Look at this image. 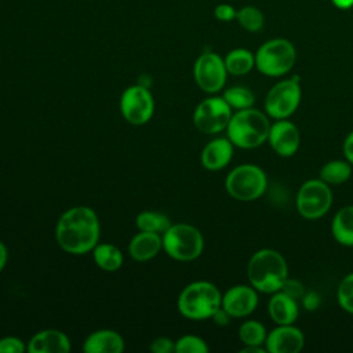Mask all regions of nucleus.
Here are the masks:
<instances>
[{
	"label": "nucleus",
	"mask_w": 353,
	"mask_h": 353,
	"mask_svg": "<svg viewBox=\"0 0 353 353\" xmlns=\"http://www.w3.org/2000/svg\"><path fill=\"white\" fill-rule=\"evenodd\" d=\"M99 232L97 212L87 205H77L59 216L55 226V240L65 252L81 255L94 250L99 240Z\"/></svg>",
	"instance_id": "obj_1"
},
{
	"label": "nucleus",
	"mask_w": 353,
	"mask_h": 353,
	"mask_svg": "<svg viewBox=\"0 0 353 353\" xmlns=\"http://www.w3.org/2000/svg\"><path fill=\"white\" fill-rule=\"evenodd\" d=\"M247 277L258 292L269 295L277 292L288 279L287 261L273 248H261L248 261Z\"/></svg>",
	"instance_id": "obj_2"
},
{
	"label": "nucleus",
	"mask_w": 353,
	"mask_h": 353,
	"mask_svg": "<svg viewBox=\"0 0 353 353\" xmlns=\"http://www.w3.org/2000/svg\"><path fill=\"white\" fill-rule=\"evenodd\" d=\"M269 116L255 108L236 110L226 127V137L240 149H255L268 141Z\"/></svg>",
	"instance_id": "obj_3"
},
{
	"label": "nucleus",
	"mask_w": 353,
	"mask_h": 353,
	"mask_svg": "<svg viewBox=\"0 0 353 353\" xmlns=\"http://www.w3.org/2000/svg\"><path fill=\"white\" fill-rule=\"evenodd\" d=\"M222 294L218 287L210 281L199 280L188 284L176 301L178 312L190 320L211 319L221 307Z\"/></svg>",
	"instance_id": "obj_4"
},
{
	"label": "nucleus",
	"mask_w": 353,
	"mask_h": 353,
	"mask_svg": "<svg viewBox=\"0 0 353 353\" xmlns=\"http://www.w3.org/2000/svg\"><path fill=\"white\" fill-rule=\"evenodd\" d=\"M296 62L295 46L284 37H273L255 51V69L268 77L287 74Z\"/></svg>",
	"instance_id": "obj_5"
},
{
	"label": "nucleus",
	"mask_w": 353,
	"mask_h": 353,
	"mask_svg": "<svg viewBox=\"0 0 353 353\" xmlns=\"http://www.w3.org/2000/svg\"><path fill=\"white\" fill-rule=\"evenodd\" d=\"M268 188V175L256 164L245 163L229 171L225 179V189L230 197L239 201H254Z\"/></svg>",
	"instance_id": "obj_6"
},
{
	"label": "nucleus",
	"mask_w": 353,
	"mask_h": 353,
	"mask_svg": "<svg viewBox=\"0 0 353 353\" xmlns=\"http://www.w3.org/2000/svg\"><path fill=\"white\" fill-rule=\"evenodd\" d=\"M163 250L168 256L189 262L199 258L204 250L201 232L189 223H171L161 234Z\"/></svg>",
	"instance_id": "obj_7"
},
{
	"label": "nucleus",
	"mask_w": 353,
	"mask_h": 353,
	"mask_svg": "<svg viewBox=\"0 0 353 353\" xmlns=\"http://www.w3.org/2000/svg\"><path fill=\"white\" fill-rule=\"evenodd\" d=\"M302 99V88L299 76L283 79L273 84L263 101L265 113L273 120L290 119L299 108Z\"/></svg>",
	"instance_id": "obj_8"
},
{
	"label": "nucleus",
	"mask_w": 353,
	"mask_h": 353,
	"mask_svg": "<svg viewBox=\"0 0 353 353\" xmlns=\"http://www.w3.org/2000/svg\"><path fill=\"white\" fill-rule=\"evenodd\" d=\"M295 205L298 214L309 221L323 218L332 205V190L320 178L305 181L298 189Z\"/></svg>",
	"instance_id": "obj_9"
},
{
	"label": "nucleus",
	"mask_w": 353,
	"mask_h": 353,
	"mask_svg": "<svg viewBox=\"0 0 353 353\" xmlns=\"http://www.w3.org/2000/svg\"><path fill=\"white\" fill-rule=\"evenodd\" d=\"M232 114V108L223 97H208L196 106L193 112V123L200 132L215 135L226 131Z\"/></svg>",
	"instance_id": "obj_10"
},
{
	"label": "nucleus",
	"mask_w": 353,
	"mask_h": 353,
	"mask_svg": "<svg viewBox=\"0 0 353 353\" xmlns=\"http://www.w3.org/2000/svg\"><path fill=\"white\" fill-rule=\"evenodd\" d=\"M228 74L223 58L214 51H204L194 61V81L199 88L207 94L219 92L226 84Z\"/></svg>",
	"instance_id": "obj_11"
},
{
	"label": "nucleus",
	"mask_w": 353,
	"mask_h": 353,
	"mask_svg": "<svg viewBox=\"0 0 353 353\" xmlns=\"http://www.w3.org/2000/svg\"><path fill=\"white\" fill-rule=\"evenodd\" d=\"M120 112L132 125L146 124L154 112V101L150 91L141 84L127 87L120 97Z\"/></svg>",
	"instance_id": "obj_12"
},
{
	"label": "nucleus",
	"mask_w": 353,
	"mask_h": 353,
	"mask_svg": "<svg viewBox=\"0 0 353 353\" xmlns=\"http://www.w3.org/2000/svg\"><path fill=\"white\" fill-rule=\"evenodd\" d=\"M259 303L258 291L251 284H236L222 294L221 306L234 319L252 314Z\"/></svg>",
	"instance_id": "obj_13"
},
{
	"label": "nucleus",
	"mask_w": 353,
	"mask_h": 353,
	"mask_svg": "<svg viewBox=\"0 0 353 353\" xmlns=\"http://www.w3.org/2000/svg\"><path fill=\"white\" fill-rule=\"evenodd\" d=\"M266 142L280 157H291L299 149L301 132L288 119L274 120V123L270 124Z\"/></svg>",
	"instance_id": "obj_14"
},
{
	"label": "nucleus",
	"mask_w": 353,
	"mask_h": 353,
	"mask_svg": "<svg viewBox=\"0 0 353 353\" xmlns=\"http://www.w3.org/2000/svg\"><path fill=\"white\" fill-rule=\"evenodd\" d=\"M305 346V335L295 324H277L268 331L265 347L268 353H298Z\"/></svg>",
	"instance_id": "obj_15"
},
{
	"label": "nucleus",
	"mask_w": 353,
	"mask_h": 353,
	"mask_svg": "<svg viewBox=\"0 0 353 353\" xmlns=\"http://www.w3.org/2000/svg\"><path fill=\"white\" fill-rule=\"evenodd\" d=\"M233 152L234 145L229 141L228 137L215 138L203 148L200 154L201 165L210 171H219L230 163Z\"/></svg>",
	"instance_id": "obj_16"
},
{
	"label": "nucleus",
	"mask_w": 353,
	"mask_h": 353,
	"mask_svg": "<svg viewBox=\"0 0 353 353\" xmlns=\"http://www.w3.org/2000/svg\"><path fill=\"white\" fill-rule=\"evenodd\" d=\"M268 313L270 320L277 324H295L299 316L298 301L283 292L281 290L270 294L268 302Z\"/></svg>",
	"instance_id": "obj_17"
},
{
	"label": "nucleus",
	"mask_w": 353,
	"mask_h": 353,
	"mask_svg": "<svg viewBox=\"0 0 353 353\" xmlns=\"http://www.w3.org/2000/svg\"><path fill=\"white\" fill-rule=\"evenodd\" d=\"M69 350L70 341L59 330H43L34 334L28 343L30 353H68Z\"/></svg>",
	"instance_id": "obj_18"
},
{
	"label": "nucleus",
	"mask_w": 353,
	"mask_h": 353,
	"mask_svg": "<svg viewBox=\"0 0 353 353\" xmlns=\"http://www.w3.org/2000/svg\"><path fill=\"white\" fill-rule=\"evenodd\" d=\"M83 350L85 353H121L124 339L113 330H98L85 338Z\"/></svg>",
	"instance_id": "obj_19"
},
{
	"label": "nucleus",
	"mask_w": 353,
	"mask_h": 353,
	"mask_svg": "<svg viewBox=\"0 0 353 353\" xmlns=\"http://www.w3.org/2000/svg\"><path fill=\"white\" fill-rule=\"evenodd\" d=\"M163 248V239L159 233L139 232L137 233L128 245V252L135 261L143 262L154 258Z\"/></svg>",
	"instance_id": "obj_20"
},
{
	"label": "nucleus",
	"mask_w": 353,
	"mask_h": 353,
	"mask_svg": "<svg viewBox=\"0 0 353 353\" xmlns=\"http://www.w3.org/2000/svg\"><path fill=\"white\" fill-rule=\"evenodd\" d=\"M331 234L338 244L353 247V205H345L335 212L331 221Z\"/></svg>",
	"instance_id": "obj_21"
},
{
	"label": "nucleus",
	"mask_w": 353,
	"mask_h": 353,
	"mask_svg": "<svg viewBox=\"0 0 353 353\" xmlns=\"http://www.w3.org/2000/svg\"><path fill=\"white\" fill-rule=\"evenodd\" d=\"M225 66L232 76H244L255 68V54L247 48H233L225 58Z\"/></svg>",
	"instance_id": "obj_22"
},
{
	"label": "nucleus",
	"mask_w": 353,
	"mask_h": 353,
	"mask_svg": "<svg viewBox=\"0 0 353 353\" xmlns=\"http://www.w3.org/2000/svg\"><path fill=\"white\" fill-rule=\"evenodd\" d=\"M94 262L105 272H114L123 265L121 251L110 243H98L92 250Z\"/></svg>",
	"instance_id": "obj_23"
},
{
	"label": "nucleus",
	"mask_w": 353,
	"mask_h": 353,
	"mask_svg": "<svg viewBox=\"0 0 353 353\" xmlns=\"http://www.w3.org/2000/svg\"><path fill=\"white\" fill-rule=\"evenodd\" d=\"M353 165L345 160H330L327 161L319 171V178L325 183L331 185H341L349 181L352 176Z\"/></svg>",
	"instance_id": "obj_24"
},
{
	"label": "nucleus",
	"mask_w": 353,
	"mask_h": 353,
	"mask_svg": "<svg viewBox=\"0 0 353 353\" xmlns=\"http://www.w3.org/2000/svg\"><path fill=\"white\" fill-rule=\"evenodd\" d=\"M268 330L258 320H245L239 327V339L244 346H265Z\"/></svg>",
	"instance_id": "obj_25"
},
{
	"label": "nucleus",
	"mask_w": 353,
	"mask_h": 353,
	"mask_svg": "<svg viewBox=\"0 0 353 353\" xmlns=\"http://www.w3.org/2000/svg\"><path fill=\"white\" fill-rule=\"evenodd\" d=\"M135 225L141 232H152L163 234L171 225L165 214L156 211H142L135 218Z\"/></svg>",
	"instance_id": "obj_26"
},
{
	"label": "nucleus",
	"mask_w": 353,
	"mask_h": 353,
	"mask_svg": "<svg viewBox=\"0 0 353 353\" xmlns=\"http://www.w3.org/2000/svg\"><path fill=\"white\" fill-rule=\"evenodd\" d=\"M236 21L244 30L250 33H258L265 25V15L255 6H243L237 10Z\"/></svg>",
	"instance_id": "obj_27"
},
{
	"label": "nucleus",
	"mask_w": 353,
	"mask_h": 353,
	"mask_svg": "<svg viewBox=\"0 0 353 353\" xmlns=\"http://www.w3.org/2000/svg\"><path fill=\"white\" fill-rule=\"evenodd\" d=\"M222 97L228 102V105L236 110L251 108L255 102V95L252 94V91L243 85H233L226 88Z\"/></svg>",
	"instance_id": "obj_28"
},
{
	"label": "nucleus",
	"mask_w": 353,
	"mask_h": 353,
	"mask_svg": "<svg viewBox=\"0 0 353 353\" xmlns=\"http://www.w3.org/2000/svg\"><path fill=\"white\" fill-rule=\"evenodd\" d=\"M336 302L343 312L353 314V272L347 273L339 281L336 288Z\"/></svg>",
	"instance_id": "obj_29"
},
{
	"label": "nucleus",
	"mask_w": 353,
	"mask_h": 353,
	"mask_svg": "<svg viewBox=\"0 0 353 353\" xmlns=\"http://www.w3.org/2000/svg\"><path fill=\"white\" fill-rule=\"evenodd\" d=\"M210 350L207 342L197 335H183L175 341V353H207Z\"/></svg>",
	"instance_id": "obj_30"
},
{
	"label": "nucleus",
	"mask_w": 353,
	"mask_h": 353,
	"mask_svg": "<svg viewBox=\"0 0 353 353\" xmlns=\"http://www.w3.org/2000/svg\"><path fill=\"white\" fill-rule=\"evenodd\" d=\"M28 346L17 336H4L0 339V353H23Z\"/></svg>",
	"instance_id": "obj_31"
},
{
	"label": "nucleus",
	"mask_w": 353,
	"mask_h": 353,
	"mask_svg": "<svg viewBox=\"0 0 353 353\" xmlns=\"http://www.w3.org/2000/svg\"><path fill=\"white\" fill-rule=\"evenodd\" d=\"M281 291L285 292V294H288L290 296H292V298L296 299V301H301L302 296H303V294L306 292L303 283L299 281V280H296V279H291V277H288V279L284 281V284H283V287H281Z\"/></svg>",
	"instance_id": "obj_32"
},
{
	"label": "nucleus",
	"mask_w": 353,
	"mask_h": 353,
	"mask_svg": "<svg viewBox=\"0 0 353 353\" xmlns=\"http://www.w3.org/2000/svg\"><path fill=\"white\" fill-rule=\"evenodd\" d=\"M236 14L237 10L229 3H219L214 8V17L221 22H230L236 19Z\"/></svg>",
	"instance_id": "obj_33"
},
{
	"label": "nucleus",
	"mask_w": 353,
	"mask_h": 353,
	"mask_svg": "<svg viewBox=\"0 0 353 353\" xmlns=\"http://www.w3.org/2000/svg\"><path fill=\"white\" fill-rule=\"evenodd\" d=\"M174 349H175V342H172L167 336H159L153 339V342L150 343V350L153 353H171L174 352Z\"/></svg>",
	"instance_id": "obj_34"
},
{
	"label": "nucleus",
	"mask_w": 353,
	"mask_h": 353,
	"mask_svg": "<svg viewBox=\"0 0 353 353\" xmlns=\"http://www.w3.org/2000/svg\"><path fill=\"white\" fill-rule=\"evenodd\" d=\"M301 301H302V306L310 312L316 310L321 303V298L316 291H306Z\"/></svg>",
	"instance_id": "obj_35"
},
{
	"label": "nucleus",
	"mask_w": 353,
	"mask_h": 353,
	"mask_svg": "<svg viewBox=\"0 0 353 353\" xmlns=\"http://www.w3.org/2000/svg\"><path fill=\"white\" fill-rule=\"evenodd\" d=\"M342 152L345 154V159L353 165V130L346 135L342 143Z\"/></svg>",
	"instance_id": "obj_36"
},
{
	"label": "nucleus",
	"mask_w": 353,
	"mask_h": 353,
	"mask_svg": "<svg viewBox=\"0 0 353 353\" xmlns=\"http://www.w3.org/2000/svg\"><path fill=\"white\" fill-rule=\"evenodd\" d=\"M218 325H226L229 323V319H230V314L221 306L211 317Z\"/></svg>",
	"instance_id": "obj_37"
},
{
	"label": "nucleus",
	"mask_w": 353,
	"mask_h": 353,
	"mask_svg": "<svg viewBox=\"0 0 353 353\" xmlns=\"http://www.w3.org/2000/svg\"><path fill=\"white\" fill-rule=\"evenodd\" d=\"M331 3L338 10H350L353 7V0H331Z\"/></svg>",
	"instance_id": "obj_38"
},
{
	"label": "nucleus",
	"mask_w": 353,
	"mask_h": 353,
	"mask_svg": "<svg viewBox=\"0 0 353 353\" xmlns=\"http://www.w3.org/2000/svg\"><path fill=\"white\" fill-rule=\"evenodd\" d=\"M240 353H268L265 346H243Z\"/></svg>",
	"instance_id": "obj_39"
},
{
	"label": "nucleus",
	"mask_w": 353,
	"mask_h": 353,
	"mask_svg": "<svg viewBox=\"0 0 353 353\" xmlns=\"http://www.w3.org/2000/svg\"><path fill=\"white\" fill-rule=\"evenodd\" d=\"M7 258H8V252L6 245L0 241V272L4 269L6 263H7Z\"/></svg>",
	"instance_id": "obj_40"
},
{
	"label": "nucleus",
	"mask_w": 353,
	"mask_h": 353,
	"mask_svg": "<svg viewBox=\"0 0 353 353\" xmlns=\"http://www.w3.org/2000/svg\"><path fill=\"white\" fill-rule=\"evenodd\" d=\"M352 248H353V247H352Z\"/></svg>",
	"instance_id": "obj_41"
}]
</instances>
